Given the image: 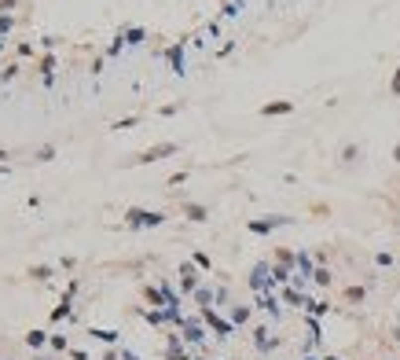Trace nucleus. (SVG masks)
<instances>
[{"instance_id":"obj_1","label":"nucleus","mask_w":400,"mask_h":360,"mask_svg":"<svg viewBox=\"0 0 400 360\" xmlns=\"http://www.w3.org/2000/svg\"><path fill=\"white\" fill-rule=\"evenodd\" d=\"M184 44H188V41H176V44L165 48V59H169V70L173 74H188V66H184Z\"/></svg>"},{"instance_id":"obj_2","label":"nucleus","mask_w":400,"mask_h":360,"mask_svg":"<svg viewBox=\"0 0 400 360\" xmlns=\"http://www.w3.org/2000/svg\"><path fill=\"white\" fill-rule=\"evenodd\" d=\"M125 217H129V224H133V228H143V224H162V221H165L162 213H147V210H129Z\"/></svg>"},{"instance_id":"obj_3","label":"nucleus","mask_w":400,"mask_h":360,"mask_svg":"<svg viewBox=\"0 0 400 360\" xmlns=\"http://www.w3.org/2000/svg\"><path fill=\"white\" fill-rule=\"evenodd\" d=\"M122 41H125V48H139V44L147 41V30H143V26H125Z\"/></svg>"},{"instance_id":"obj_4","label":"nucleus","mask_w":400,"mask_h":360,"mask_svg":"<svg viewBox=\"0 0 400 360\" xmlns=\"http://www.w3.org/2000/svg\"><path fill=\"white\" fill-rule=\"evenodd\" d=\"M165 155H176V144H158L151 151H143L139 155V162H158V158H165Z\"/></svg>"},{"instance_id":"obj_5","label":"nucleus","mask_w":400,"mask_h":360,"mask_svg":"<svg viewBox=\"0 0 400 360\" xmlns=\"http://www.w3.org/2000/svg\"><path fill=\"white\" fill-rule=\"evenodd\" d=\"M290 110H294V103H290V99H275V103H265L261 114H290Z\"/></svg>"},{"instance_id":"obj_6","label":"nucleus","mask_w":400,"mask_h":360,"mask_svg":"<svg viewBox=\"0 0 400 360\" xmlns=\"http://www.w3.org/2000/svg\"><path fill=\"white\" fill-rule=\"evenodd\" d=\"M41 78H44V85H55V55L41 59Z\"/></svg>"},{"instance_id":"obj_7","label":"nucleus","mask_w":400,"mask_h":360,"mask_svg":"<svg viewBox=\"0 0 400 360\" xmlns=\"http://www.w3.org/2000/svg\"><path fill=\"white\" fill-rule=\"evenodd\" d=\"M239 11H243V0H224V18H239Z\"/></svg>"},{"instance_id":"obj_8","label":"nucleus","mask_w":400,"mask_h":360,"mask_svg":"<svg viewBox=\"0 0 400 360\" xmlns=\"http://www.w3.org/2000/svg\"><path fill=\"white\" fill-rule=\"evenodd\" d=\"M52 158H55V147L52 144H44L41 151H37V162H52Z\"/></svg>"},{"instance_id":"obj_9","label":"nucleus","mask_w":400,"mask_h":360,"mask_svg":"<svg viewBox=\"0 0 400 360\" xmlns=\"http://www.w3.org/2000/svg\"><path fill=\"white\" fill-rule=\"evenodd\" d=\"M30 276H33V279H48L52 269H48V265H37V269H30Z\"/></svg>"},{"instance_id":"obj_10","label":"nucleus","mask_w":400,"mask_h":360,"mask_svg":"<svg viewBox=\"0 0 400 360\" xmlns=\"http://www.w3.org/2000/svg\"><path fill=\"white\" fill-rule=\"evenodd\" d=\"M11 26H15V15H0V37L11 30Z\"/></svg>"},{"instance_id":"obj_11","label":"nucleus","mask_w":400,"mask_h":360,"mask_svg":"<svg viewBox=\"0 0 400 360\" xmlns=\"http://www.w3.org/2000/svg\"><path fill=\"white\" fill-rule=\"evenodd\" d=\"M188 217L191 221H206V210H202V206H188Z\"/></svg>"},{"instance_id":"obj_12","label":"nucleus","mask_w":400,"mask_h":360,"mask_svg":"<svg viewBox=\"0 0 400 360\" xmlns=\"http://www.w3.org/2000/svg\"><path fill=\"white\" fill-rule=\"evenodd\" d=\"M26 346H44V335L41 331H30V335H26Z\"/></svg>"},{"instance_id":"obj_13","label":"nucleus","mask_w":400,"mask_h":360,"mask_svg":"<svg viewBox=\"0 0 400 360\" xmlns=\"http://www.w3.org/2000/svg\"><path fill=\"white\" fill-rule=\"evenodd\" d=\"M122 48H125V41H122V33H118V37H114V44H110V52H107V55H122Z\"/></svg>"},{"instance_id":"obj_14","label":"nucleus","mask_w":400,"mask_h":360,"mask_svg":"<svg viewBox=\"0 0 400 360\" xmlns=\"http://www.w3.org/2000/svg\"><path fill=\"white\" fill-rule=\"evenodd\" d=\"M18 7V0H0V15H7V11H15Z\"/></svg>"},{"instance_id":"obj_15","label":"nucleus","mask_w":400,"mask_h":360,"mask_svg":"<svg viewBox=\"0 0 400 360\" xmlns=\"http://www.w3.org/2000/svg\"><path fill=\"white\" fill-rule=\"evenodd\" d=\"M15 74H18V66H4V70H0V81H11Z\"/></svg>"},{"instance_id":"obj_16","label":"nucleus","mask_w":400,"mask_h":360,"mask_svg":"<svg viewBox=\"0 0 400 360\" xmlns=\"http://www.w3.org/2000/svg\"><path fill=\"white\" fill-rule=\"evenodd\" d=\"M136 121H139V118H125V121H114V125H110V129H133Z\"/></svg>"},{"instance_id":"obj_17","label":"nucleus","mask_w":400,"mask_h":360,"mask_svg":"<svg viewBox=\"0 0 400 360\" xmlns=\"http://www.w3.org/2000/svg\"><path fill=\"white\" fill-rule=\"evenodd\" d=\"M231 48H235V41H224V44H220V48H217V55H220V59H224V55H231Z\"/></svg>"},{"instance_id":"obj_18","label":"nucleus","mask_w":400,"mask_h":360,"mask_svg":"<svg viewBox=\"0 0 400 360\" xmlns=\"http://www.w3.org/2000/svg\"><path fill=\"white\" fill-rule=\"evenodd\" d=\"M92 335H96V338H103V342H114V338H118L114 331H92Z\"/></svg>"},{"instance_id":"obj_19","label":"nucleus","mask_w":400,"mask_h":360,"mask_svg":"<svg viewBox=\"0 0 400 360\" xmlns=\"http://www.w3.org/2000/svg\"><path fill=\"white\" fill-rule=\"evenodd\" d=\"M0 158H7V151H0Z\"/></svg>"}]
</instances>
